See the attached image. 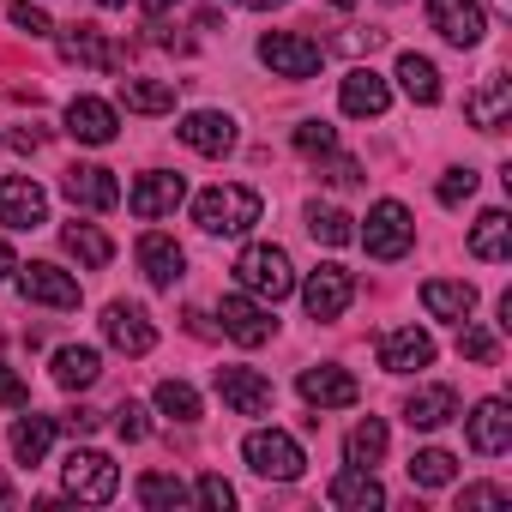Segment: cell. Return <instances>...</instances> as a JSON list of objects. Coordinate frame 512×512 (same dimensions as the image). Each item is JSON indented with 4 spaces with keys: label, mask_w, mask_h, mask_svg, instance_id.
<instances>
[{
    "label": "cell",
    "mask_w": 512,
    "mask_h": 512,
    "mask_svg": "<svg viewBox=\"0 0 512 512\" xmlns=\"http://www.w3.org/2000/svg\"><path fill=\"white\" fill-rule=\"evenodd\" d=\"M260 193L253 187H241V181H217V187H205L199 199H193V223L205 229V235H247L253 223H260Z\"/></svg>",
    "instance_id": "obj_1"
},
{
    "label": "cell",
    "mask_w": 512,
    "mask_h": 512,
    "mask_svg": "<svg viewBox=\"0 0 512 512\" xmlns=\"http://www.w3.org/2000/svg\"><path fill=\"white\" fill-rule=\"evenodd\" d=\"M235 284L253 296V302H284L290 290H296V266H290V253L284 247H272V241H253V247H241L235 253Z\"/></svg>",
    "instance_id": "obj_2"
},
{
    "label": "cell",
    "mask_w": 512,
    "mask_h": 512,
    "mask_svg": "<svg viewBox=\"0 0 512 512\" xmlns=\"http://www.w3.org/2000/svg\"><path fill=\"white\" fill-rule=\"evenodd\" d=\"M356 241L374 253V260H404V253L416 247V217H410V205H404V199L368 205V223L356 229Z\"/></svg>",
    "instance_id": "obj_3"
},
{
    "label": "cell",
    "mask_w": 512,
    "mask_h": 512,
    "mask_svg": "<svg viewBox=\"0 0 512 512\" xmlns=\"http://www.w3.org/2000/svg\"><path fill=\"white\" fill-rule=\"evenodd\" d=\"M241 458H247L253 476H266V482H296V476L308 470L296 434H284V428H253V434L241 440Z\"/></svg>",
    "instance_id": "obj_4"
},
{
    "label": "cell",
    "mask_w": 512,
    "mask_h": 512,
    "mask_svg": "<svg viewBox=\"0 0 512 512\" xmlns=\"http://www.w3.org/2000/svg\"><path fill=\"white\" fill-rule=\"evenodd\" d=\"M61 488H67L73 500H85V506H103V500H115L121 470H115L109 452H97V446H73L67 464H61Z\"/></svg>",
    "instance_id": "obj_5"
},
{
    "label": "cell",
    "mask_w": 512,
    "mask_h": 512,
    "mask_svg": "<svg viewBox=\"0 0 512 512\" xmlns=\"http://www.w3.org/2000/svg\"><path fill=\"white\" fill-rule=\"evenodd\" d=\"M260 61L278 73V79H314L326 67V49L302 31H266L260 37Z\"/></svg>",
    "instance_id": "obj_6"
},
{
    "label": "cell",
    "mask_w": 512,
    "mask_h": 512,
    "mask_svg": "<svg viewBox=\"0 0 512 512\" xmlns=\"http://www.w3.org/2000/svg\"><path fill=\"white\" fill-rule=\"evenodd\" d=\"M19 296H25V302H37V308H55V314H73V308L85 302L79 278H73V272H61V266H43V260L19 266Z\"/></svg>",
    "instance_id": "obj_7"
},
{
    "label": "cell",
    "mask_w": 512,
    "mask_h": 512,
    "mask_svg": "<svg viewBox=\"0 0 512 512\" xmlns=\"http://www.w3.org/2000/svg\"><path fill=\"white\" fill-rule=\"evenodd\" d=\"M217 398H223L235 416H272L278 386H272L260 368H217Z\"/></svg>",
    "instance_id": "obj_8"
},
{
    "label": "cell",
    "mask_w": 512,
    "mask_h": 512,
    "mask_svg": "<svg viewBox=\"0 0 512 512\" xmlns=\"http://www.w3.org/2000/svg\"><path fill=\"white\" fill-rule=\"evenodd\" d=\"M428 25H434L452 49H476V43L488 37L482 0H428Z\"/></svg>",
    "instance_id": "obj_9"
},
{
    "label": "cell",
    "mask_w": 512,
    "mask_h": 512,
    "mask_svg": "<svg viewBox=\"0 0 512 512\" xmlns=\"http://www.w3.org/2000/svg\"><path fill=\"white\" fill-rule=\"evenodd\" d=\"M187 199V181L175 175V169H151V175H139L133 187H127V211L133 217H145V223H157V217H175V205Z\"/></svg>",
    "instance_id": "obj_10"
},
{
    "label": "cell",
    "mask_w": 512,
    "mask_h": 512,
    "mask_svg": "<svg viewBox=\"0 0 512 512\" xmlns=\"http://www.w3.org/2000/svg\"><path fill=\"white\" fill-rule=\"evenodd\" d=\"M350 296H356V278H350L344 266H314V272L302 278V308H308V320H338V314L350 308Z\"/></svg>",
    "instance_id": "obj_11"
},
{
    "label": "cell",
    "mask_w": 512,
    "mask_h": 512,
    "mask_svg": "<svg viewBox=\"0 0 512 512\" xmlns=\"http://www.w3.org/2000/svg\"><path fill=\"white\" fill-rule=\"evenodd\" d=\"M217 320H223V332L241 344V350H260L272 332H278V320H272V308L266 302H253L247 290L241 296H223V308H217Z\"/></svg>",
    "instance_id": "obj_12"
},
{
    "label": "cell",
    "mask_w": 512,
    "mask_h": 512,
    "mask_svg": "<svg viewBox=\"0 0 512 512\" xmlns=\"http://www.w3.org/2000/svg\"><path fill=\"white\" fill-rule=\"evenodd\" d=\"M302 398H308V410H350L356 398H362V386H356V374L350 368H338V362H320V368H302Z\"/></svg>",
    "instance_id": "obj_13"
},
{
    "label": "cell",
    "mask_w": 512,
    "mask_h": 512,
    "mask_svg": "<svg viewBox=\"0 0 512 512\" xmlns=\"http://www.w3.org/2000/svg\"><path fill=\"white\" fill-rule=\"evenodd\" d=\"M0 223L7 229H37L49 223V193L31 175H0Z\"/></svg>",
    "instance_id": "obj_14"
},
{
    "label": "cell",
    "mask_w": 512,
    "mask_h": 512,
    "mask_svg": "<svg viewBox=\"0 0 512 512\" xmlns=\"http://www.w3.org/2000/svg\"><path fill=\"white\" fill-rule=\"evenodd\" d=\"M61 193H67L79 211H115V205H121L115 169H97V163H73V169L61 175Z\"/></svg>",
    "instance_id": "obj_15"
},
{
    "label": "cell",
    "mask_w": 512,
    "mask_h": 512,
    "mask_svg": "<svg viewBox=\"0 0 512 512\" xmlns=\"http://www.w3.org/2000/svg\"><path fill=\"white\" fill-rule=\"evenodd\" d=\"M103 338H109L121 356H145V350L157 344V326H151V314H145L139 302H109V308H103Z\"/></svg>",
    "instance_id": "obj_16"
},
{
    "label": "cell",
    "mask_w": 512,
    "mask_h": 512,
    "mask_svg": "<svg viewBox=\"0 0 512 512\" xmlns=\"http://www.w3.org/2000/svg\"><path fill=\"white\" fill-rule=\"evenodd\" d=\"M175 139L199 157H223V151H235V121L223 109H193V115H181Z\"/></svg>",
    "instance_id": "obj_17"
},
{
    "label": "cell",
    "mask_w": 512,
    "mask_h": 512,
    "mask_svg": "<svg viewBox=\"0 0 512 512\" xmlns=\"http://www.w3.org/2000/svg\"><path fill=\"white\" fill-rule=\"evenodd\" d=\"M464 115H470L476 133H500V127L512 121V79H506V73H488V79L464 97Z\"/></svg>",
    "instance_id": "obj_18"
},
{
    "label": "cell",
    "mask_w": 512,
    "mask_h": 512,
    "mask_svg": "<svg viewBox=\"0 0 512 512\" xmlns=\"http://www.w3.org/2000/svg\"><path fill=\"white\" fill-rule=\"evenodd\" d=\"M338 103H344V115H356V121H374V115H386V103H392V85H386L374 67H350V73H344V85H338Z\"/></svg>",
    "instance_id": "obj_19"
},
{
    "label": "cell",
    "mask_w": 512,
    "mask_h": 512,
    "mask_svg": "<svg viewBox=\"0 0 512 512\" xmlns=\"http://www.w3.org/2000/svg\"><path fill=\"white\" fill-rule=\"evenodd\" d=\"M67 133H73L79 145H109V139L121 133V115H115V103H103V97H73V103H67Z\"/></svg>",
    "instance_id": "obj_20"
},
{
    "label": "cell",
    "mask_w": 512,
    "mask_h": 512,
    "mask_svg": "<svg viewBox=\"0 0 512 512\" xmlns=\"http://www.w3.org/2000/svg\"><path fill=\"white\" fill-rule=\"evenodd\" d=\"M428 362H434V338H428L422 326H398V332L380 338V368H386V374H416V368H428Z\"/></svg>",
    "instance_id": "obj_21"
},
{
    "label": "cell",
    "mask_w": 512,
    "mask_h": 512,
    "mask_svg": "<svg viewBox=\"0 0 512 512\" xmlns=\"http://www.w3.org/2000/svg\"><path fill=\"white\" fill-rule=\"evenodd\" d=\"M506 446H512V410H506V398H482L470 410V452L500 458Z\"/></svg>",
    "instance_id": "obj_22"
},
{
    "label": "cell",
    "mask_w": 512,
    "mask_h": 512,
    "mask_svg": "<svg viewBox=\"0 0 512 512\" xmlns=\"http://www.w3.org/2000/svg\"><path fill=\"white\" fill-rule=\"evenodd\" d=\"M326 494H332V506H338V512H380V506H386V488H380V476H374V470H362V464L338 470Z\"/></svg>",
    "instance_id": "obj_23"
},
{
    "label": "cell",
    "mask_w": 512,
    "mask_h": 512,
    "mask_svg": "<svg viewBox=\"0 0 512 512\" xmlns=\"http://www.w3.org/2000/svg\"><path fill=\"white\" fill-rule=\"evenodd\" d=\"M139 272H145L157 290H175V284H181V272H187V253H181L169 235H157V229H151V235H139Z\"/></svg>",
    "instance_id": "obj_24"
},
{
    "label": "cell",
    "mask_w": 512,
    "mask_h": 512,
    "mask_svg": "<svg viewBox=\"0 0 512 512\" xmlns=\"http://www.w3.org/2000/svg\"><path fill=\"white\" fill-rule=\"evenodd\" d=\"M452 416H458V392L452 386H416L404 398V422L410 428H446Z\"/></svg>",
    "instance_id": "obj_25"
},
{
    "label": "cell",
    "mask_w": 512,
    "mask_h": 512,
    "mask_svg": "<svg viewBox=\"0 0 512 512\" xmlns=\"http://www.w3.org/2000/svg\"><path fill=\"white\" fill-rule=\"evenodd\" d=\"M470 253H476V260H488V266L512 260V217L506 211H482L470 223Z\"/></svg>",
    "instance_id": "obj_26"
},
{
    "label": "cell",
    "mask_w": 512,
    "mask_h": 512,
    "mask_svg": "<svg viewBox=\"0 0 512 512\" xmlns=\"http://www.w3.org/2000/svg\"><path fill=\"white\" fill-rule=\"evenodd\" d=\"M61 247L73 253V260H79L85 272H97V266H109V260H115V241H109L97 223H79V217L61 229Z\"/></svg>",
    "instance_id": "obj_27"
},
{
    "label": "cell",
    "mask_w": 512,
    "mask_h": 512,
    "mask_svg": "<svg viewBox=\"0 0 512 512\" xmlns=\"http://www.w3.org/2000/svg\"><path fill=\"white\" fill-rule=\"evenodd\" d=\"M398 85H404V97H410V103H422V109H434V103H440V67H434L428 55H416V49H404V55H398Z\"/></svg>",
    "instance_id": "obj_28"
},
{
    "label": "cell",
    "mask_w": 512,
    "mask_h": 512,
    "mask_svg": "<svg viewBox=\"0 0 512 512\" xmlns=\"http://www.w3.org/2000/svg\"><path fill=\"white\" fill-rule=\"evenodd\" d=\"M422 308H428L434 320H470L476 290L458 284V278H428V284H422Z\"/></svg>",
    "instance_id": "obj_29"
},
{
    "label": "cell",
    "mask_w": 512,
    "mask_h": 512,
    "mask_svg": "<svg viewBox=\"0 0 512 512\" xmlns=\"http://www.w3.org/2000/svg\"><path fill=\"white\" fill-rule=\"evenodd\" d=\"M97 374H103V356H97L91 344L55 350V386H67V392H85V386H97Z\"/></svg>",
    "instance_id": "obj_30"
},
{
    "label": "cell",
    "mask_w": 512,
    "mask_h": 512,
    "mask_svg": "<svg viewBox=\"0 0 512 512\" xmlns=\"http://www.w3.org/2000/svg\"><path fill=\"white\" fill-rule=\"evenodd\" d=\"M55 446V416H19L13 422V458L19 464H43Z\"/></svg>",
    "instance_id": "obj_31"
},
{
    "label": "cell",
    "mask_w": 512,
    "mask_h": 512,
    "mask_svg": "<svg viewBox=\"0 0 512 512\" xmlns=\"http://www.w3.org/2000/svg\"><path fill=\"white\" fill-rule=\"evenodd\" d=\"M386 458V422L380 416H362L350 434H344V464H362V470H374Z\"/></svg>",
    "instance_id": "obj_32"
},
{
    "label": "cell",
    "mask_w": 512,
    "mask_h": 512,
    "mask_svg": "<svg viewBox=\"0 0 512 512\" xmlns=\"http://www.w3.org/2000/svg\"><path fill=\"white\" fill-rule=\"evenodd\" d=\"M61 55H67V61H85V67H103V73L115 67V49L103 43L97 25H73V31L61 37Z\"/></svg>",
    "instance_id": "obj_33"
},
{
    "label": "cell",
    "mask_w": 512,
    "mask_h": 512,
    "mask_svg": "<svg viewBox=\"0 0 512 512\" xmlns=\"http://www.w3.org/2000/svg\"><path fill=\"white\" fill-rule=\"evenodd\" d=\"M121 103L133 115H169L175 109V85H163V79H121Z\"/></svg>",
    "instance_id": "obj_34"
},
{
    "label": "cell",
    "mask_w": 512,
    "mask_h": 512,
    "mask_svg": "<svg viewBox=\"0 0 512 512\" xmlns=\"http://www.w3.org/2000/svg\"><path fill=\"white\" fill-rule=\"evenodd\" d=\"M193 494H187V482L181 476H169V470H145L139 476V506H151V512H175V506H187Z\"/></svg>",
    "instance_id": "obj_35"
},
{
    "label": "cell",
    "mask_w": 512,
    "mask_h": 512,
    "mask_svg": "<svg viewBox=\"0 0 512 512\" xmlns=\"http://www.w3.org/2000/svg\"><path fill=\"white\" fill-rule=\"evenodd\" d=\"M308 235L326 247H344V241H356V217L338 205H308Z\"/></svg>",
    "instance_id": "obj_36"
},
{
    "label": "cell",
    "mask_w": 512,
    "mask_h": 512,
    "mask_svg": "<svg viewBox=\"0 0 512 512\" xmlns=\"http://www.w3.org/2000/svg\"><path fill=\"white\" fill-rule=\"evenodd\" d=\"M452 476H458V458H452L446 446H422V452L410 458V482H416V488H446Z\"/></svg>",
    "instance_id": "obj_37"
},
{
    "label": "cell",
    "mask_w": 512,
    "mask_h": 512,
    "mask_svg": "<svg viewBox=\"0 0 512 512\" xmlns=\"http://www.w3.org/2000/svg\"><path fill=\"white\" fill-rule=\"evenodd\" d=\"M157 410L169 416V422H199V392L187 386V380H157Z\"/></svg>",
    "instance_id": "obj_38"
},
{
    "label": "cell",
    "mask_w": 512,
    "mask_h": 512,
    "mask_svg": "<svg viewBox=\"0 0 512 512\" xmlns=\"http://www.w3.org/2000/svg\"><path fill=\"white\" fill-rule=\"evenodd\" d=\"M296 151L302 157H332L338 151V127L332 121H302L296 127Z\"/></svg>",
    "instance_id": "obj_39"
},
{
    "label": "cell",
    "mask_w": 512,
    "mask_h": 512,
    "mask_svg": "<svg viewBox=\"0 0 512 512\" xmlns=\"http://www.w3.org/2000/svg\"><path fill=\"white\" fill-rule=\"evenodd\" d=\"M464 332H458V356H470V362H494L500 356V338L488 332V326H470V320H458Z\"/></svg>",
    "instance_id": "obj_40"
},
{
    "label": "cell",
    "mask_w": 512,
    "mask_h": 512,
    "mask_svg": "<svg viewBox=\"0 0 512 512\" xmlns=\"http://www.w3.org/2000/svg\"><path fill=\"white\" fill-rule=\"evenodd\" d=\"M193 500H199V506H211V512H229V506H235V488H229L217 470H205V476H199V488H193Z\"/></svg>",
    "instance_id": "obj_41"
},
{
    "label": "cell",
    "mask_w": 512,
    "mask_h": 512,
    "mask_svg": "<svg viewBox=\"0 0 512 512\" xmlns=\"http://www.w3.org/2000/svg\"><path fill=\"white\" fill-rule=\"evenodd\" d=\"M434 193H440V205H464V199L476 193V169H446Z\"/></svg>",
    "instance_id": "obj_42"
},
{
    "label": "cell",
    "mask_w": 512,
    "mask_h": 512,
    "mask_svg": "<svg viewBox=\"0 0 512 512\" xmlns=\"http://www.w3.org/2000/svg\"><path fill=\"white\" fill-rule=\"evenodd\" d=\"M7 19H13L19 31H31V37H55L49 13H43V7H31V0H13V7H7Z\"/></svg>",
    "instance_id": "obj_43"
},
{
    "label": "cell",
    "mask_w": 512,
    "mask_h": 512,
    "mask_svg": "<svg viewBox=\"0 0 512 512\" xmlns=\"http://www.w3.org/2000/svg\"><path fill=\"white\" fill-rule=\"evenodd\" d=\"M115 434H121L127 446H133V440H145V434H151L145 410H139V404H121V410H115Z\"/></svg>",
    "instance_id": "obj_44"
},
{
    "label": "cell",
    "mask_w": 512,
    "mask_h": 512,
    "mask_svg": "<svg viewBox=\"0 0 512 512\" xmlns=\"http://www.w3.org/2000/svg\"><path fill=\"white\" fill-rule=\"evenodd\" d=\"M512 494L500 488V482H476V488H464V512H482V506H506Z\"/></svg>",
    "instance_id": "obj_45"
},
{
    "label": "cell",
    "mask_w": 512,
    "mask_h": 512,
    "mask_svg": "<svg viewBox=\"0 0 512 512\" xmlns=\"http://www.w3.org/2000/svg\"><path fill=\"white\" fill-rule=\"evenodd\" d=\"M31 398V386H25V374H13V368H0V410H19Z\"/></svg>",
    "instance_id": "obj_46"
},
{
    "label": "cell",
    "mask_w": 512,
    "mask_h": 512,
    "mask_svg": "<svg viewBox=\"0 0 512 512\" xmlns=\"http://www.w3.org/2000/svg\"><path fill=\"white\" fill-rule=\"evenodd\" d=\"M326 181H332V187H362V163H356V157H332V163H326Z\"/></svg>",
    "instance_id": "obj_47"
},
{
    "label": "cell",
    "mask_w": 512,
    "mask_h": 512,
    "mask_svg": "<svg viewBox=\"0 0 512 512\" xmlns=\"http://www.w3.org/2000/svg\"><path fill=\"white\" fill-rule=\"evenodd\" d=\"M97 422H103V416H97V410H85V404H79V410H67V428H73V434H91Z\"/></svg>",
    "instance_id": "obj_48"
},
{
    "label": "cell",
    "mask_w": 512,
    "mask_h": 512,
    "mask_svg": "<svg viewBox=\"0 0 512 512\" xmlns=\"http://www.w3.org/2000/svg\"><path fill=\"white\" fill-rule=\"evenodd\" d=\"M13 145H19V151H37V145H43V127H19Z\"/></svg>",
    "instance_id": "obj_49"
},
{
    "label": "cell",
    "mask_w": 512,
    "mask_h": 512,
    "mask_svg": "<svg viewBox=\"0 0 512 512\" xmlns=\"http://www.w3.org/2000/svg\"><path fill=\"white\" fill-rule=\"evenodd\" d=\"M13 272H19V260H13V247L0 241V278H13Z\"/></svg>",
    "instance_id": "obj_50"
},
{
    "label": "cell",
    "mask_w": 512,
    "mask_h": 512,
    "mask_svg": "<svg viewBox=\"0 0 512 512\" xmlns=\"http://www.w3.org/2000/svg\"><path fill=\"white\" fill-rule=\"evenodd\" d=\"M229 7H247V13H266V7H284V0H229Z\"/></svg>",
    "instance_id": "obj_51"
},
{
    "label": "cell",
    "mask_w": 512,
    "mask_h": 512,
    "mask_svg": "<svg viewBox=\"0 0 512 512\" xmlns=\"http://www.w3.org/2000/svg\"><path fill=\"white\" fill-rule=\"evenodd\" d=\"M145 13H169V7H181V0H139Z\"/></svg>",
    "instance_id": "obj_52"
},
{
    "label": "cell",
    "mask_w": 512,
    "mask_h": 512,
    "mask_svg": "<svg viewBox=\"0 0 512 512\" xmlns=\"http://www.w3.org/2000/svg\"><path fill=\"white\" fill-rule=\"evenodd\" d=\"M97 7H127V0H97Z\"/></svg>",
    "instance_id": "obj_53"
},
{
    "label": "cell",
    "mask_w": 512,
    "mask_h": 512,
    "mask_svg": "<svg viewBox=\"0 0 512 512\" xmlns=\"http://www.w3.org/2000/svg\"><path fill=\"white\" fill-rule=\"evenodd\" d=\"M326 7H356V0H326Z\"/></svg>",
    "instance_id": "obj_54"
},
{
    "label": "cell",
    "mask_w": 512,
    "mask_h": 512,
    "mask_svg": "<svg viewBox=\"0 0 512 512\" xmlns=\"http://www.w3.org/2000/svg\"><path fill=\"white\" fill-rule=\"evenodd\" d=\"M392 7H398V0H392Z\"/></svg>",
    "instance_id": "obj_55"
}]
</instances>
